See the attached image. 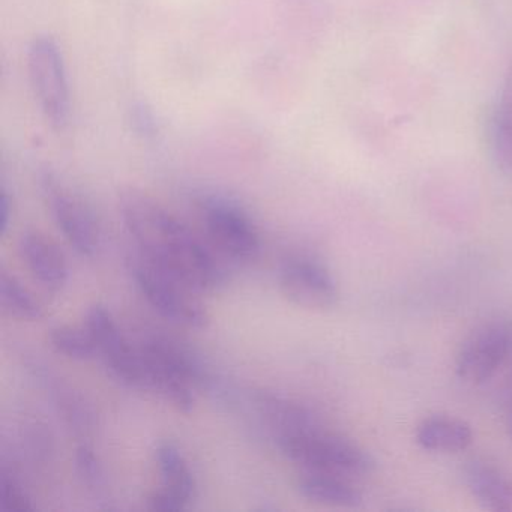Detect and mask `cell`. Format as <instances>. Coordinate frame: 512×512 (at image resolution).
Segmentation results:
<instances>
[{
  "label": "cell",
  "instance_id": "obj_1",
  "mask_svg": "<svg viewBox=\"0 0 512 512\" xmlns=\"http://www.w3.org/2000/svg\"><path fill=\"white\" fill-rule=\"evenodd\" d=\"M121 215L136 245V253L170 272L199 293L226 286L227 271L220 257L187 224L136 190L121 200Z\"/></svg>",
  "mask_w": 512,
  "mask_h": 512
},
{
  "label": "cell",
  "instance_id": "obj_2",
  "mask_svg": "<svg viewBox=\"0 0 512 512\" xmlns=\"http://www.w3.org/2000/svg\"><path fill=\"white\" fill-rule=\"evenodd\" d=\"M145 389L160 395L179 412L190 413L194 407V388L203 382L202 364L190 349L166 337L146 335L139 344Z\"/></svg>",
  "mask_w": 512,
  "mask_h": 512
},
{
  "label": "cell",
  "instance_id": "obj_3",
  "mask_svg": "<svg viewBox=\"0 0 512 512\" xmlns=\"http://www.w3.org/2000/svg\"><path fill=\"white\" fill-rule=\"evenodd\" d=\"M278 448L305 472L364 476L376 469V461L364 448L319 424L277 436Z\"/></svg>",
  "mask_w": 512,
  "mask_h": 512
},
{
  "label": "cell",
  "instance_id": "obj_4",
  "mask_svg": "<svg viewBox=\"0 0 512 512\" xmlns=\"http://www.w3.org/2000/svg\"><path fill=\"white\" fill-rule=\"evenodd\" d=\"M130 269L137 289L161 317L190 329L208 325V313L197 298L199 292L184 281L137 253L130 260Z\"/></svg>",
  "mask_w": 512,
  "mask_h": 512
},
{
  "label": "cell",
  "instance_id": "obj_5",
  "mask_svg": "<svg viewBox=\"0 0 512 512\" xmlns=\"http://www.w3.org/2000/svg\"><path fill=\"white\" fill-rule=\"evenodd\" d=\"M28 71L41 113L56 130L70 119V88L64 55L55 38L35 37L28 49Z\"/></svg>",
  "mask_w": 512,
  "mask_h": 512
},
{
  "label": "cell",
  "instance_id": "obj_6",
  "mask_svg": "<svg viewBox=\"0 0 512 512\" xmlns=\"http://www.w3.org/2000/svg\"><path fill=\"white\" fill-rule=\"evenodd\" d=\"M200 214L212 247L235 262H251L260 251L256 224L244 208L223 194L200 200Z\"/></svg>",
  "mask_w": 512,
  "mask_h": 512
},
{
  "label": "cell",
  "instance_id": "obj_7",
  "mask_svg": "<svg viewBox=\"0 0 512 512\" xmlns=\"http://www.w3.org/2000/svg\"><path fill=\"white\" fill-rule=\"evenodd\" d=\"M512 355V322L482 323L463 341L455 358L458 379L479 386L496 376Z\"/></svg>",
  "mask_w": 512,
  "mask_h": 512
},
{
  "label": "cell",
  "instance_id": "obj_8",
  "mask_svg": "<svg viewBox=\"0 0 512 512\" xmlns=\"http://www.w3.org/2000/svg\"><path fill=\"white\" fill-rule=\"evenodd\" d=\"M86 329L97 344L98 356L110 373L131 388L145 389L142 356L137 344L127 340L115 317L103 305H94L86 314Z\"/></svg>",
  "mask_w": 512,
  "mask_h": 512
},
{
  "label": "cell",
  "instance_id": "obj_9",
  "mask_svg": "<svg viewBox=\"0 0 512 512\" xmlns=\"http://www.w3.org/2000/svg\"><path fill=\"white\" fill-rule=\"evenodd\" d=\"M280 290L292 304L307 310H328L337 304L338 284L319 260L295 256L283 262L278 274Z\"/></svg>",
  "mask_w": 512,
  "mask_h": 512
},
{
  "label": "cell",
  "instance_id": "obj_10",
  "mask_svg": "<svg viewBox=\"0 0 512 512\" xmlns=\"http://www.w3.org/2000/svg\"><path fill=\"white\" fill-rule=\"evenodd\" d=\"M43 185L62 235L77 253L94 257L100 248L101 236L97 221L88 206L62 187L52 175L44 176Z\"/></svg>",
  "mask_w": 512,
  "mask_h": 512
},
{
  "label": "cell",
  "instance_id": "obj_11",
  "mask_svg": "<svg viewBox=\"0 0 512 512\" xmlns=\"http://www.w3.org/2000/svg\"><path fill=\"white\" fill-rule=\"evenodd\" d=\"M157 463L163 487L149 499L152 511H182L193 499L196 481L184 454L170 442L161 443L157 448Z\"/></svg>",
  "mask_w": 512,
  "mask_h": 512
},
{
  "label": "cell",
  "instance_id": "obj_12",
  "mask_svg": "<svg viewBox=\"0 0 512 512\" xmlns=\"http://www.w3.org/2000/svg\"><path fill=\"white\" fill-rule=\"evenodd\" d=\"M464 482L484 509L512 512V475L485 460H472L464 467Z\"/></svg>",
  "mask_w": 512,
  "mask_h": 512
},
{
  "label": "cell",
  "instance_id": "obj_13",
  "mask_svg": "<svg viewBox=\"0 0 512 512\" xmlns=\"http://www.w3.org/2000/svg\"><path fill=\"white\" fill-rule=\"evenodd\" d=\"M20 253L34 277L46 289L58 292L68 281L64 254L40 232H26L20 238Z\"/></svg>",
  "mask_w": 512,
  "mask_h": 512
},
{
  "label": "cell",
  "instance_id": "obj_14",
  "mask_svg": "<svg viewBox=\"0 0 512 512\" xmlns=\"http://www.w3.org/2000/svg\"><path fill=\"white\" fill-rule=\"evenodd\" d=\"M416 443L425 451L437 454H458L473 443L469 422L455 416L436 415L425 418L416 427Z\"/></svg>",
  "mask_w": 512,
  "mask_h": 512
},
{
  "label": "cell",
  "instance_id": "obj_15",
  "mask_svg": "<svg viewBox=\"0 0 512 512\" xmlns=\"http://www.w3.org/2000/svg\"><path fill=\"white\" fill-rule=\"evenodd\" d=\"M298 490L305 499L332 508H358L364 502L361 491L344 476L305 472L298 479Z\"/></svg>",
  "mask_w": 512,
  "mask_h": 512
},
{
  "label": "cell",
  "instance_id": "obj_16",
  "mask_svg": "<svg viewBox=\"0 0 512 512\" xmlns=\"http://www.w3.org/2000/svg\"><path fill=\"white\" fill-rule=\"evenodd\" d=\"M491 151L497 166L512 173V74L491 119Z\"/></svg>",
  "mask_w": 512,
  "mask_h": 512
},
{
  "label": "cell",
  "instance_id": "obj_17",
  "mask_svg": "<svg viewBox=\"0 0 512 512\" xmlns=\"http://www.w3.org/2000/svg\"><path fill=\"white\" fill-rule=\"evenodd\" d=\"M0 302L10 316L25 322H37L44 316L37 298L7 271L0 272Z\"/></svg>",
  "mask_w": 512,
  "mask_h": 512
},
{
  "label": "cell",
  "instance_id": "obj_18",
  "mask_svg": "<svg viewBox=\"0 0 512 512\" xmlns=\"http://www.w3.org/2000/svg\"><path fill=\"white\" fill-rule=\"evenodd\" d=\"M50 341L56 352L74 361H91L98 356L97 344L88 329L59 326L50 334Z\"/></svg>",
  "mask_w": 512,
  "mask_h": 512
},
{
  "label": "cell",
  "instance_id": "obj_19",
  "mask_svg": "<svg viewBox=\"0 0 512 512\" xmlns=\"http://www.w3.org/2000/svg\"><path fill=\"white\" fill-rule=\"evenodd\" d=\"M0 509L5 512H28L35 509L23 485L13 473L5 469L0 473Z\"/></svg>",
  "mask_w": 512,
  "mask_h": 512
},
{
  "label": "cell",
  "instance_id": "obj_20",
  "mask_svg": "<svg viewBox=\"0 0 512 512\" xmlns=\"http://www.w3.org/2000/svg\"><path fill=\"white\" fill-rule=\"evenodd\" d=\"M76 461L77 472H79L83 484L89 490H103L104 484H106V475H104L103 466L95 455L94 449L88 445L80 446L77 449Z\"/></svg>",
  "mask_w": 512,
  "mask_h": 512
},
{
  "label": "cell",
  "instance_id": "obj_21",
  "mask_svg": "<svg viewBox=\"0 0 512 512\" xmlns=\"http://www.w3.org/2000/svg\"><path fill=\"white\" fill-rule=\"evenodd\" d=\"M11 221V202L8 194L2 193V197H0V233L5 235L8 232V227H10Z\"/></svg>",
  "mask_w": 512,
  "mask_h": 512
},
{
  "label": "cell",
  "instance_id": "obj_22",
  "mask_svg": "<svg viewBox=\"0 0 512 512\" xmlns=\"http://www.w3.org/2000/svg\"><path fill=\"white\" fill-rule=\"evenodd\" d=\"M509 436H511V439H512V415H511V419H509Z\"/></svg>",
  "mask_w": 512,
  "mask_h": 512
}]
</instances>
